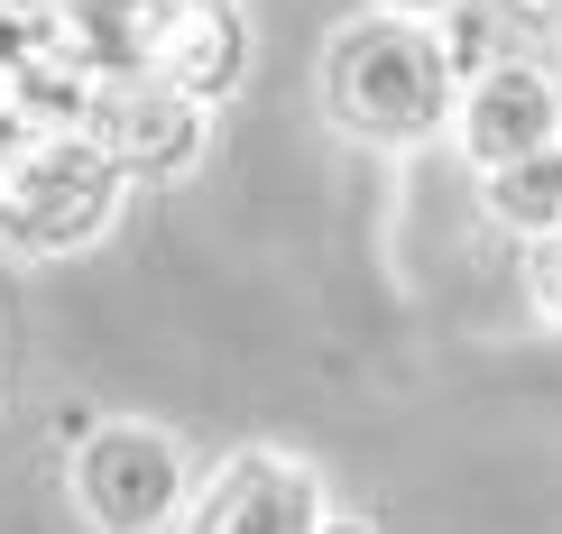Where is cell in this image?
I'll list each match as a JSON object with an SVG mask.
<instances>
[{"mask_svg": "<svg viewBox=\"0 0 562 534\" xmlns=\"http://www.w3.org/2000/svg\"><path fill=\"white\" fill-rule=\"evenodd\" d=\"M461 102V56L425 19H350L323 37V121L360 148H415L452 129Z\"/></svg>", "mask_w": 562, "mask_h": 534, "instance_id": "obj_1", "label": "cell"}, {"mask_svg": "<svg viewBox=\"0 0 562 534\" xmlns=\"http://www.w3.org/2000/svg\"><path fill=\"white\" fill-rule=\"evenodd\" d=\"M121 167L92 129L65 121H29L0 138V249L19 259H65V249H92L121 213Z\"/></svg>", "mask_w": 562, "mask_h": 534, "instance_id": "obj_2", "label": "cell"}, {"mask_svg": "<svg viewBox=\"0 0 562 534\" xmlns=\"http://www.w3.org/2000/svg\"><path fill=\"white\" fill-rule=\"evenodd\" d=\"M65 498L92 534H157L184 516L194 498V470H184V443L148 414H102L92 433H75L65 452Z\"/></svg>", "mask_w": 562, "mask_h": 534, "instance_id": "obj_3", "label": "cell"}, {"mask_svg": "<svg viewBox=\"0 0 562 534\" xmlns=\"http://www.w3.org/2000/svg\"><path fill=\"white\" fill-rule=\"evenodd\" d=\"M333 516V498H323V470L295 452H231L213 479H203L194 498H184V534H314Z\"/></svg>", "mask_w": 562, "mask_h": 534, "instance_id": "obj_4", "label": "cell"}, {"mask_svg": "<svg viewBox=\"0 0 562 534\" xmlns=\"http://www.w3.org/2000/svg\"><path fill=\"white\" fill-rule=\"evenodd\" d=\"M452 138H461V157H471L480 175L517 167L535 148H562V83L535 56H488L480 75H461Z\"/></svg>", "mask_w": 562, "mask_h": 534, "instance_id": "obj_5", "label": "cell"}, {"mask_svg": "<svg viewBox=\"0 0 562 534\" xmlns=\"http://www.w3.org/2000/svg\"><path fill=\"white\" fill-rule=\"evenodd\" d=\"M138 65H148V83L184 92V102H231L240 92V65H249V29L231 0H167V10L148 19V37H138Z\"/></svg>", "mask_w": 562, "mask_h": 534, "instance_id": "obj_6", "label": "cell"}, {"mask_svg": "<svg viewBox=\"0 0 562 534\" xmlns=\"http://www.w3.org/2000/svg\"><path fill=\"white\" fill-rule=\"evenodd\" d=\"M92 138L111 148V167L121 175H184L194 167V148H203V111L184 102V92L167 83H148V92H121V102H102L92 111Z\"/></svg>", "mask_w": 562, "mask_h": 534, "instance_id": "obj_7", "label": "cell"}, {"mask_svg": "<svg viewBox=\"0 0 562 534\" xmlns=\"http://www.w3.org/2000/svg\"><path fill=\"white\" fill-rule=\"evenodd\" d=\"M480 203L498 230H517V240H553L562 230V148H535L517 167L480 175Z\"/></svg>", "mask_w": 562, "mask_h": 534, "instance_id": "obj_8", "label": "cell"}, {"mask_svg": "<svg viewBox=\"0 0 562 534\" xmlns=\"http://www.w3.org/2000/svg\"><path fill=\"white\" fill-rule=\"evenodd\" d=\"M526 286L544 305V322H562V230L553 240H526Z\"/></svg>", "mask_w": 562, "mask_h": 534, "instance_id": "obj_9", "label": "cell"}, {"mask_svg": "<svg viewBox=\"0 0 562 534\" xmlns=\"http://www.w3.org/2000/svg\"><path fill=\"white\" fill-rule=\"evenodd\" d=\"M379 19H425V29H442V19H461V0H369Z\"/></svg>", "mask_w": 562, "mask_h": 534, "instance_id": "obj_10", "label": "cell"}, {"mask_svg": "<svg viewBox=\"0 0 562 534\" xmlns=\"http://www.w3.org/2000/svg\"><path fill=\"white\" fill-rule=\"evenodd\" d=\"M314 534H369V525H360V516H341V507H333V516H323Z\"/></svg>", "mask_w": 562, "mask_h": 534, "instance_id": "obj_11", "label": "cell"}, {"mask_svg": "<svg viewBox=\"0 0 562 534\" xmlns=\"http://www.w3.org/2000/svg\"><path fill=\"white\" fill-rule=\"evenodd\" d=\"M517 10H562V0H517Z\"/></svg>", "mask_w": 562, "mask_h": 534, "instance_id": "obj_12", "label": "cell"}]
</instances>
